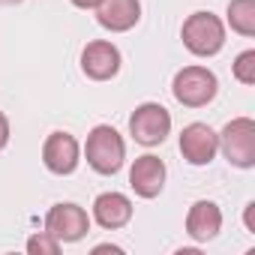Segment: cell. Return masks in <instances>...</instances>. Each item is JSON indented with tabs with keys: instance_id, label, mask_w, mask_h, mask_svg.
I'll list each match as a JSON object with an SVG mask.
<instances>
[{
	"instance_id": "5",
	"label": "cell",
	"mask_w": 255,
	"mask_h": 255,
	"mask_svg": "<svg viewBox=\"0 0 255 255\" xmlns=\"http://www.w3.org/2000/svg\"><path fill=\"white\" fill-rule=\"evenodd\" d=\"M129 132L138 144L144 147H156L168 138L171 132V114L168 108H162L159 102H144L132 111L129 117Z\"/></svg>"
},
{
	"instance_id": "12",
	"label": "cell",
	"mask_w": 255,
	"mask_h": 255,
	"mask_svg": "<svg viewBox=\"0 0 255 255\" xmlns=\"http://www.w3.org/2000/svg\"><path fill=\"white\" fill-rule=\"evenodd\" d=\"M93 219L102 228L117 231V228H123L126 222L132 219V201L126 195H120V192H102L93 201Z\"/></svg>"
},
{
	"instance_id": "15",
	"label": "cell",
	"mask_w": 255,
	"mask_h": 255,
	"mask_svg": "<svg viewBox=\"0 0 255 255\" xmlns=\"http://www.w3.org/2000/svg\"><path fill=\"white\" fill-rule=\"evenodd\" d=\"M234 78L240 84H255V51L252 48L243 51V54H237V60H234Z\"/></svg>"
},
{
	"instance_id": "16",
	"label": "cell",
	"mask_w": 255,
	"mask_h": 255,
	"mask_svg": "<svg viewBox=\"0 0 255 255\" xmlns=\"http://www.w3.org/2000/svg\"><path fill=\"white\" fill-rule=\"evenodd\" d=\"M27 252H30V255H57V252H60V240H54L48 231L33 234V237L27 240Z\"/></svg>"
},
{
	"instance_id": "17",
	"label": "cell",
	"mask_w": 255,
	"mask_h": 255,
	"mask_svg": "<svg viewBox=\"0 0 255 255\" xmlns=\"http://www.w3.org/2000/svg\"><path fill=\"white\" fill-rule=\"evenodd\" d=\"M9 144V120H6V114L0 111V150H3Z\"/></svg>"
},
{
	"instance_id": "1",
	"label": "cell",
	"mask_w": 255,
	"mask_h": 255,
	"mask_svg": "<svg viewBox=\"0 0 255 255\" xmlns=\"http://www.w3.org/2000/svg\"><path fill=\"white\" fill-rule=\"evenodd\" d=\"M87 165L96 174H117L123 168L126 159V144L120 138V132L114 126H96V129L87 135Z\"/></svg>"
},
{
	"instance_id": "14",
	"label": "cell",
	"mask_w": 255,
	"mask_h": 255,
	"mask_svg": "<svg viewBox=\"0 0 255 255\" xmlns=\"http://www.w3.org/2000/svg\"><path fill=\"white\" fill-rule=\"evenodd\" d=\"M228 24L240 36H255V0H231L228 3Z\"/></svg>"
},
{
	"instance_id": "4",
	"label": "cell",
	"mask_w": 255,
	"mask_h": 255,
	"mask_svg": "<svg viewBox=\"0 0 255 255\" xmlns=\"http://www.w3.org/2000/svg\"><path fill=\"white\" fill-rule=\"evenodd\" d=\"M219 147L234 168H252L255 165V123L249 117H237L225 123V129L219 135Z\"/></svg>"
},
{
	"instance_id": "20",
	"label": "cell",
	"mask_w": 255,
	"mask_h": 255,
	"mask_svg": "<svg viewBox=\"0 0 255 255\" xmlns=\"http://www.w3.org/2000/svg\"><path fill=\"white\" fill-rule=\"evenodd\" d=\"M15 3H21V0H0V6H15Z\"/></svg>"
},
{
	"instance_id": "10",
	"label": "cell",
	"mask_w": 255,
	"mask_h": 255,
	"mask_svg": "<svg viewBox=\"0 0 255 255\" xmlns=\"http://www.w3.org/2000/svg\"><path fill=\"white\" fill-rule=\"evenodd\" d=\"M141 18V3L138 0H99L96 3V21L99 27L111 33H126L132 30Z\"/></svg>"
},
{
	"instance_id": "13",
	"label": "cell",
	"mask_w": 255,
	"mask_h": 255,
	"mask_svg": "<svg viewBox=\"0 0 255 255\" xmlns=\"http://www.w3.org/2000/svg\"><path fill=\"white\" fill-rule=\"evenodd\" d=\"M222 228V210L213 201H195L186 216V234L198 243H207L219 234Z\"/></svg>"
},
{
	"instance_id": "18",
	"label": "cell",
	"mask_w": 255,
	"mask_h": 255,
	"mask_svg": "<svg viewBox=\"0 0 255 255\" xmlns=\"http://www.w3.org/2000/svg\"><path fill=\"white\" fill-rule=\"evenodd\" d=\"M96 3L99 0H72V6H78V9H96Z\"/></svg>"
},
{
	"instance_id": "8",
	"label": "cell",
	"mask_w": 255,
	"mask_h": 255,
	"mask_svg": "<svg viewBox=\"0 0 255 255\" xmlns=\"http://www.w3.org/2000/svg\"><path fill=\"white\" fill-rule=\"evenodd\" d=\"M81 72L90 81H108V78H114L120 72V51H117V45H111L105 39L87 42L84 51H81Z\"/></svg>"
},
{
	"instance_id": "6",
	"label": "cell",
	"mask_w": 255,
	"mask_h": 255,
	"mask_svg": "<svg viewBox=\"0 0 255 255\" xmlns=\"http://www.w3.org/2000/svg\"><path fill=\"white\" fill-rule=\"evenodd\" d=\"M45 231L60 243H78L90 231V216L84 213V207H78L72 201L54 204L45 216Z\"/></svg>"
},
{
	"instance_id": "19",
	"label": "cell",
	"mask_w": 255,
	"mask_h": 255,
	"mask_svg": "<svg viewBox=\"0 0 255 255\" xmlns=\"http://www.w3.org/2000/svg\"><path fill=\"white\" fill-rule=\"evenodd\" d=\"M93 252H114V255H117V252H120V246H108V243H102V246H96Z\"/></svg>"
},
{
	"instance_id": "7",
	"label": "cell",
	"mask_w": 255,
	"mask_h": 255,
	"mask_svg": "<svg viewBox=\"0 0 255 255\" xmlns=\"http://www.w3.org/2000/svg\"><path fill=\"white\" fill-rule=\"evenodd\" d=\"M219 150V135L207 123H189L180 132V153L189 165H210Z\"/></svg>"
},
{
	"instance_id": "2",
	"label": "cell",
	"mask_w": 255,
	"mask_h": 255,
	"mask_svg": "<svg viewBox=\"0 0 255 255\" xmlns=\"http://www.w3.org/2000/svg\"><path fill=\"white\" fill-rule=\"evenodd\" d=\"M180 39L195 57H213L225 45V27L213 12H192L183 21Z\"/></svg>"
},
{
	"instance_id": "3",
	"label": "cell",
	"mask_w": 255,
	"mask_h": 255,
	"mask_svg": "<svg viewBox=\"0 0 255 255\" xmlns=\"http://www.w3.org/2000/svg\"><path fill=\"white\" fill-rule=\"evenodd\" d=\"M216 90H219V81L207 66H186L174 75V84H171L174 99L186 108H204L207 102H213Z\"/></svg>"
},
{
	"instance_id": "11",
	"label": "cell",
	"mask_w": 255,
	"mask_h": 255,
	"mask_svg": "<svg viewBox=\"0 0 255 255\" xmlns=\"http://www.w3.org/2000/svg\"><path fill=\"white\" fill-rule=\"evenodd\" d=\"M129 186L135 189L138 198H156L165 186V162L153 153L138 156L129 171Z\"/></svg>"
},
{
	"instance_id": "9",
	"label": "cell",
	"mask_w": 255,
	"mask_h": 255,
	"mask_svg": "<svg viewBox=\"0 0 255 255\" xmlns=\"http://www.w3.org/2000/svg\"><path fill=\"white\" fill-rule=\"evenodd\" d=\"M42 162L51 174H72L78 168V141L69 132H51L42 144Z\"/></svg>"
}]
</instances>
